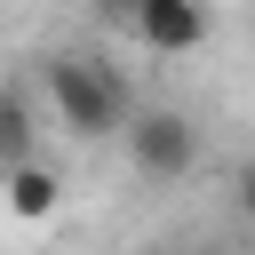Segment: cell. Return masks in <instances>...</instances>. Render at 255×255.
<instances>
[{"instance_id":"cell-1","label":"cell","mask_w":255,"mask_h":255,"mask_svg":"<svg viewBox=\"0 0 255 255\" xmlns=\"http://www.w3.org/2000/svg\"><path fill=\"white\" fill-rule=\"evenodd\" d=\"M40 96H48L56 128H64V135H80V143L128 135V120H135L128 80H120L104 56H48V64H40Z\"/></svg>"},{"instance_id":"cell-2","label":"cell","mask_w":255,"mask_h":255,"mask_svg":"<svg viewBox=\"0 0 255 255\" xmlns=\"http://www.w3.org/2000/svg\"><path fill=\"white\" fill-rule=\"evenodd\" d=\"M128 159H135V175H151V183L191 175V167H199V128H191V112H167V104L135 112V120H128Z\"/></svg>"},{"instance_id":"cell-3","label":"cell","mask_w":255,"mask_h":255,"mask_svg":"<svg viewBox=\"0 0 255 255\" xmlns=\"http://www.w3.org/2000/svg\"><path fill=\"white\" fill-rule=\"evenodd\" d=\"M135 40H143L151 56H191V48H207V0H143Z\"/></svg>"},{"instance_id":"cell-4","label":"cell","mask_w":255,"mask_h":255,"mask_svg":"<svg viewBox=\"0 0 255 255\" xmlns=\"http://www.w3.org/2000/svg\"><path fill=\"white\" fill-rule=\"evenodd\" d=\"M8 207H16L24 223H48V215L64 207V183H56V167H40V159H16V167H8Z\"/></svg>"},{"instance_id":"cell-5","label":"cell","mask_w":255,"mask_h":255,"mask_svg":"<svg viewBox=\"0 0 255 255\" xmlns=\"http://www.w3.org/2000/svg\"><path fill=\"white\" fill-rule=\"evenodd\" d=\"M0 135H8V167L32 159V96H24V88H8V104H0Z\"/></svg>"},{"instance_id":"cell-6","label":"cell","mask_w":255,"mask_h":255,"mask_svg":"<svg viewBox=\"0 0 255 255\" xmlns=\"http://www.w3.org/2000/svg\"><path fill=\"white\" fill-rule=\"evenodd\" d=\"M104 24H120V32H135V16H143V0H88Z\"/></svg>"},{"instance_id":"cell-7","label":"cell","mask_w":255,"mask_h":255,"mask_svg":"<svg viewBox=\"0 0 255 255\" xmlns=\"http://www.w3.org/2000/svg\"><path fill=\"white\" fill-rule=\"evenodd\" d=\"M239 215H247V223H255V159H247V167H239Z\"/></svg>"}]
</instances>
